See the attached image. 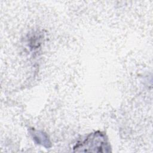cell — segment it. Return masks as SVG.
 Returning <instances> with one entry per match:
<instances>
[{
  "instance_id": "6da1fadb",
  "label": "cell",
  "mask_w": 153,
  "mask_h": 153,
  "mask_svg": "<svg viewBox=\"0 0 153 153\" xmlns=\"http://www.w3.org/2000/svg\"><path fill=\"white\" fill-rule=\"evenodd\" d=\"M109 148L105 134L97 131L90 134L84 141L76 145L74 151L108 152Z\"/></svg>"
}]
</instances>
